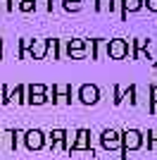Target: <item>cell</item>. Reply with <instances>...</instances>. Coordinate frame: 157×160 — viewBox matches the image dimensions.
Segmentation results:
<instances>
[{"instance_id": "cell-4", "label": "cell", "mask_w": 157, "mask_h": 160, "mask_svg": "<svg viewBox=\"0 0 157 160\" xmlns=\"http://www.w3.org/2000/svg\"><path fill=\"white\" fill-rule=\"evenodd\" d=\"M102 146L105 148H117L119 146V134L117 132H105L102 134Z\"/></svg>"}, {"instance_id": "cell-6", "label": "cell", "mask_w": 157, "mask_h": 160, "mask_svg": "<svg viewBox=\"0 0 157 160\" xmlns=\"http://www.w3.org/2000/svg\"><path fill=\"white\" fill-rule=\"evenodd\" d=\"M145 5H148V10L157 12V0H145Z\"/></svg>"}, {"instance_id": "cell-5", "label": "cell", "mask_w": 157, "mask_h": 160, "mask_svg": "<svg viewBox=\"0 0 157 160\" xmlns=\"http://www.w3.org/2000/svg\"><path fill=\"white\" fill-rule=\"evenodd\" d=\"M140 2H143V0H124V7L129 10V12H133V10L140 7Z\"/></svg>"}, {"instance_id": "cell-2", "label": "cell", "mask_w": 157, "mask_h": 160, "mask_svg": "<svg viewBox=\"0 0 157 160\" xmlns=\"http://www.w3.org/2000/svg\"><path fill=\"white\" fill-rule=\"evenodd\" d=\"M110 55L112 58H124L126 55V43L124 41H112L110 43Z\"/></svg>"}, {"instance_id": "cell-3", "label": "cell", "mask_w": 157, "mask_h": 160, "mask_svg": "<svg viewBox=\"0 0 157 160\" xmlns=\"http://www.w3.org/2000/svg\"><path fill=\"white\" fill-rule=\"evenodd\" d=\"M81 100H83V103H95V100H98V88L95 86H83L81 88Z\"/></svg>"}, {"instance_id": "cell-1", "label": "cell", "mask_w": 157, "mask_h": 160, "mask_svg": "<svg viewBox=\"0 0 157 160\" xmlns=\"http://www.w3.org/2000/svg\"><path fill=\"white\" fill-rule=\"evenodd\" d=\"M140 141H143V139H140V132H136V129H131V132L124 134V146L131 148V151L140 146Z\"/></svg>"}, {"instance_id": "cell-7", "label": "cell", "mask_w": 157, "mask_h": 160, "mask_svg": "<svg viewBox=\"0 0 157 160\" xmlns=\"http://www.w3.org/2000/svg\"><path fill=\"white\" fill-rule=\"evenodd\" d=\"M152 100L157 103V86H152Z\"/></svg>"}]
</instances>
